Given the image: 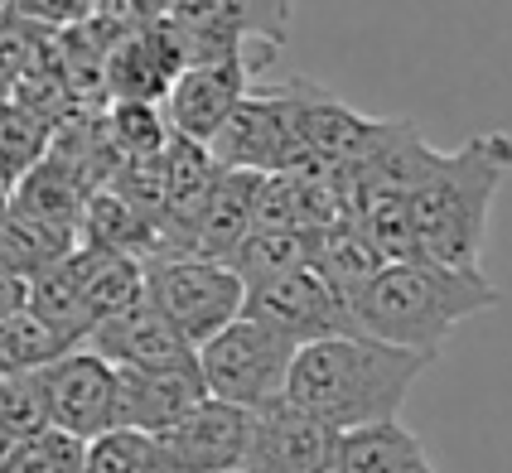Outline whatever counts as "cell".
Instances as JSON below:
<instances>
[{
    "label": "cell",
    "mask_w": 512,
    "mask_h": 473,
    "mask_svg": "<svg viewBox=\"0 0 512 473\" xmlns=\"http://www.w3.org/2000/svg\"><path fill=\"white\" fill-rule=\"evenodd\" d=\"M430 362V353L392 348L368 334H329L295 348L285 396L343 435L358 425L397 420Z\"/></svg>",
    "instance_id": "obj_1"
},
{
    "label": "cell",
    "mask_w": 512,
    "mask_h": 473,
    "mask_svg": "<svg viewBox=\"0 0 512 473\" xmlns=\"http://www.w3.org/2000/svg\"><path fill=\"white\" fill-rule=\"evenodd\" d=\"M503 305V290L479 266H440V261H387L377 276L353 295V329L440 358L445 338L459 324Z\"/></svg>",
    "instance_id": "obj_2"
},
{
    "label": "cell",
    "mask_w": 512,
    "mask_h": 473,
    "mask_svg": "<svg viewBox=\"0 0 512 473\" xmlns=\"http://www.w3.org/2000/svg\"><path fill=\"white\" fill-rule=\"evenodd\" d=\"M512 174V136L479 131L459 150H440V165L426 174L421 189L406 194L411 232L426 261L440 266H479L488 247V213L493 198Z\"/></svg>",
    "instance_id": "obj_3"
},
{
    "label": "cell",
    "mask_w": 512,
    "mask_h": 473,
    "mask_svg": "<svg viewBox=\"0 0 512 473\" xmlns=\"http://www.w3.org/2000/svg\"><path fill=\"white\" fill-rule=\"evenodd\" d=\"M295 348L300 343L285 329L256 319V314H237L232 324H223L218 334L203 338L194 348V362H199L208 396L252 411L261 401L285 396V377H290Z\"/></svg>",
    "instance_id": "obj_4"
},
{
    "label": "cell",
    "mask_w": 512,
    "mask_h": 473,
    "mask_svg": "<svg viewBox=\"0 0 512 473\" xmlns=\"http://www.w3.org/2000/svg\"><path fill=\"white\" fill-rule=\"evenodd\" d=\"M145 300L170 319L189 348L213 338L223 324L242 314L247 285L228 261L208 256H150L145 261Z\"/></svg>",
    "instance_id": "obj_5"
},
{
    "label": "cell",
    "mask_w": 512,
    "mask_h": 473,
    "mask_svg": "<svg viewBox=\"0 0 512 473\" xmlns=\"http://www.w3.org/2000/svg\"><path fill=\"white\" fill-rule=\"evenodd\" d=\"M300 126H295V102L285 87H247L242 102L228 112V121L213 131L208 155L218 169H256V174H281L300 155Z\"/></svg>",
    "instance_id": "obj_6"
},
{
    "label": "cell",
    "mask_w": 512,
    "mask_h": 473,
    "mask_svg": "<svg viewBox=\"0 0 512 473\" xmlns=\"http://www.w3.org/2000/svg\"><path fill=\"white\" fill-rule=\"evenodd\" d=\"M34 387L44 401V420L73 440H97L116 425V367L87 343L39 367Z\"/></svg>",
    "instance_id": "obj_7"
},
{
    "label": "cell",
    "mask_w": 512,
    "mask_h": 473,
    "mask_svg": "<svg viewBox=\"0 0 512 473\" xmlns=\"http://www.w3.org/2000/svg\"><path fill=\"white\" fill-rule=\"evenodd\" d=\"M242 314H256V319L276 324L295 343H314V338H329V334H358L348 300L324 280V271L314 261L300 266V271H285V276L247 285Z\"/></svg>",
    "instance_id": "obj_8"
},
{
    "label": "cell",
    "mask_w": 512,
    "mask_h": 473,
    "mask_svg": "<svg viewBox=\"0 0 512 473\" xmlns=\"http://www.w3.org/2000/svg\"><path fill=\"white\" fill-rule=\"evenodd\" d=\"M174 473H247V445H252V411L218 396H203L194 411L155 435Z\"/></svg>",
    "instance_id": "obj_9"
},
{
    "label": "cell",
    "mask_w": 512,
    "mask_h": 473,
    "mask_svg": "<svg viewBox=\"0 0 512 473\" xmlns=\"http://www.w3.org/2000/svg\"><path fill=\"white\" fill-rule=\"evenodd\" d=\"M334 449H339V430L300 411L290 396L252 406L247 473H324L334 464Z\"/></svg>",
    "instance_id": "obj_10"
},
{
    "label": "cell",
    "mask_w": 512,
    "mask_h": 473,
    "mask_svg": "<svg viewBox=\"0 0 512 473\" xmlns=\"http://www.w3.org/2000/svg\"><path fill=\"white\" fill-rule=\"evenodd\" d=\"M252 58H218V63H189L170 83L160 112L170 121V136H184L194 145H208L213 131L228 121V112L242 102V92L256 83Z\"/></svg>",
    "instance_id": "obj_11"
},
{
    "label": "cell",
    "mask_w": 512,
    "mask_h": 473,
    "mask_svg": "<svg viewBox=\"0 0 512 473\" xmlns=\"http://www.w3.org/2000/svg\"><path fill=\"white\" fill-rule=\"evenodd\" d=\"M184 68V54L174 44L165 15L155 10L145 25L116 34L102 54V92L112 102H165L170 83Z\"/></svg>",
    "instance_id": "obj_12"
},
{
    "label": "cell",
    "mask_w": 512,
    "mask_h": 473,
    "mask_svg": "<svg viewBox=\"0 0 512 473\" xmlns=\"http://www.w3.org/2000/svg\"><path fill=\"white\" fill-rule=\"evenodd\" d=\"M208 387H203L199 362L179 367H116V425L160 435L170 430L184 411H194Z\"/></svg>",
    "instance_id": "obj_13"
},
{
    "label": "cell",
    "mask_w": 512,
    "mask_h": 473,
    "mask_svg": "<svg viewBox=\"0 0 512 473\" xmlns=\"http://www.w3.org/2000/svg\"><path fill=\"white\" fill-rule=\"evenodd\" d=\"M83 343L92 353H102L112 367H179V362H194L189 338L179 334L145 295L131 309L92 324Z\"/></svg>",
    "instance_id": "obj_14"
},
{
    "label": "cell",
    "mask_w": 512,
    "mask_h": 473,
    "mask_svg": "<svg viewBox=\"0 0 512 473\" xmlns=\"http://www.w3.org/2000/svg\"><path fill=\"white\" fill-rule=\"evenodd\" d=\"M160 15L170 25L179 54H184V68L189 63H218V58H252L256 49V44H247V34L237 25L232 0H160ZM256 68H266V63H256Z\"/></svg>",
    "instance_id": "obj_15"
},
{
    "label": "cell",
    "mask_w": 512,
    "mask_h": 473,
    "mask_svg": "<svg viewBox=\"0 0 512 473\" xmlns=\"http://www.w3.org/2000/svg\"><path fill=\"white\" fill-rule=\"evenodd\" d=\"M256 189H261V174L256 169H218L208 198L199 208V223L189 237L184 256H208V261H228L237 242L252 232V208H256Z\"/></svg>",
    "instance_id": "obj_16"
},
{
    "label": "cell",
    "mask_w": 512,
    "mask_h": 473,
    "mask_svg": "<svg viewBox=\"0 0 512 473\" xmlns=\"http://www.w3.org/2000/svg\"><path fill=\"white\" fill-rule=\"evenodd\" d=\"M73 276L83 290L87 324H102L121 309H131L145 295V261L126 256V251H102V247H73Z\"/></svg>",
    "instance_id": "obj_17"
},
{
    "label": "cell",
    "mask_w": 512,
    "mask_h": 473,
    "mask_svg": "<svg viewBox=\"0 0 512 473\" xmlns=\"http://www.w3.org/2000/svg\"><path fill=\"white\" fill-rule=\"evenodd\" d=\"M5 203H10L15 213H25V218H34V223H44V227H58V232H68V237L78 242V218H83L87 189L78 184L73 169L44 150V160L29 165L25 174L10 184Z\"/></svg>",
    "instance_id": "obj_18"
},
{
    "label": "cell",
    "mask_w": 512,
    "mask_h": 473,
    "mask_svg": "<svg viewBox=\"0 0 512 473\" xmlns=\"http://www.w3.org/2000/svg\"><path fill=\"white\" fill-rule=\"evenodd\" d=\"M334 469L339 473H435L426 445L401 425V420H377L343 430L334 449Z\"/></svg>",
    "instance_id": "obj_19"
},
{
    "label": "cell",
    "mask_w": 512,
    "mask_h": 473,
    "mask_svg": "<svg viewBox=\"0 0 512 473\" xmlns=\"http://www.w3.org/2000/svg\"><path fill=\"white\" fill-rule=\"evenodd\" d=\"M78 247H102V251H126V256H160V232L155 223L136 213L131 203L112 189H92L78 218Z\"/></svg>",
    "instance_id": "obj_20"
},
{
    "label": "cell",
    "mask_w": 512,
    "mask_h": 473,
    "mask_svg": "<svg viewBox=\"0 0 512 473\" xmlns=\"http://www.w3.org/2000/svg\"><path fill=\"white\" fill-rule=\"evenodd\" d=\"M314 247H319V232L310 227H252L228 256V266L242 276V285H256V280L310 266Z\"/></svg>",
    "instance_id": "obj_21"
},
{
    "label": "cell",
    "mask_w": 512,
    "mask_h": 473,
    "mask_svg": "<svg viewBox=\"0 0 512 473\" xmlns=\"http://www.w3.org/2000/svg\"><path fill=\"white\" fill-rule=\"evenodd\" d=\"M73 247H78V242H73L68 232L34 223V218L15 213V208L5 203V213H0V271L29 280V276H39L44 266L63 261Z\"/></svg>",
    "instance_id": "obj_22"
},
{
    "label": "cell",
    "mask_w": 512,
    "mask_h": 473,
    "mask_svg": "<svg viewBox=\"0 0 512 473\" xmlns=\"http://www.w3.org/2000/svg\"><path fill=\"white\" fill-rule=\"evenodd\" d=\"M25 309L39 314L44 324H54L58 334H68L73 343H83L87 329H92L87 324V309H83V290H78V276H73V261L68 256L25 280Z\"/></svg>",
    "instance_id": "obj_23"
},
{
    "label": "cell",
    "mask_w": 512,
    "mask_h": 473,
    "mask_svg": "<svg viewBox=\"0 0 512 473\" xmlns=\"http://www.w3.org/2000/svg\"><path fill=\"white\" fill-rule=\"evenodd\" d=\"M83 473H174V464L155 435L112 425L83 445Z\"/></svg>",
    "instance_id": "obj_24"
},
{
    "label": "cell",
    "mask_w": 512,
    "mask_h": 473,
    "mask_svg": "<svg viewBox=\"0 0 512 473\" xmlns=\"http://www.w3.org/2000/svg\"><path fill=\"white\" fill-rule=\"evenodd\" d=\"M68 348H78L68 334H58L54 324H44L39 314H10L0 319V372H39L54 358H63Z\"/></svg>",
    "instance_id": "obj_25"
},
{
    "label": "cell",
    "mask_w": 512,
    "mask_h": 473,
    "mask_svg": "<svg viewBox=\"0 0 512 473\" xmlns=\"http://www.w3.org/2000/svg\"><path fill=\"white\" fill-rule=\"evenodd\" d=\"M49 140H54V121L49 116L29 112V107L10 102V97L0 102V184H5V194L29 165L44 160Z\"/></svg>",
    "instance_id": "obj_26"
},
{
    "label": "cell",
    "mask_w": 512,
    "mask_h": 473,
    "mask_svg": "<svg viewBox=\"0 0 512 473\" xmlns=\"http://www.w3.org/2000/svg\"><path fill=\"white\" fill-rule=\"evenodd\" d=\"M102 136L112 145L116 165L145 160V155H160L170 145V121L160 112V102H112V112L102 121Z\"/></svg>",
    "instance_id": "obj_27"
},
{
    "label": "cell",
    "mask_w": 512,
    "mask_h": 473,
    "mask_svg": "<svg viewBox=\"0 0 512 473\" xmlns=\"http://www.w3.org/2000/svg\"><path fill=\"white\" fill-rule=\"evenodd\" d=\"M83 445L87 440H73L54 425H44L39 435H25L5 449L0 473H83Z\"/></svg>",
    "instance_id": "obj_28"
},
{
    "label": "cell",
    "mask_w": 512,
    "mask_h": 473,
    "mask_svg": "<svg viewBox=\"0 0 512 473\" xmlns=\"http://www.w3.org/2000/svg\"><path fill=\"white\" fill-rule=\"evenodd\" d=\"M44 44H49V29H34L25 20H15L10 10H0V102L34 73Z\"/></svg>",
    "instance_id": "obj_29"
},
{
    "label": "cell",
    "mask_w": 512,
    "mask_h": 473,
    "mask_svg": "<svg viewBox=\"0 0 512 473\" xmlns=\"http://www.w3.org/2000/svg\"><path fill=\"white\" fill-rule=\"evenodd\" d=\"M44 425L49 420H44L34 372H0V435L25 440V435H39Z\"/></svg>",
    "instance_id": "obj_30"
},
{
    "label": "cell",
    "mask_w": 512,
    "mask_h": 473,
    "mask_svg": "<svg viewBox=\"0 0 512 473\" xmlns=\"http://www.w3.org/2000/svg\"><path fill=\"white\" fill-rule=\"evenodd\" d=\"M232 10H237L247 44L281 54L285 39H290V20H295V0H232Z\"/></svg>",
    "instance_id": "obj_31"
},
{
    "label": "cell",
    "mask_w": 512,
    "mask_h": 473,
    "mask_svg": "<svg viewBox=\"0 0 512 473\" xmlns=\"http://www.w3.org/2000/svg\"><path fill=\"white\" fill-rule=\"evenodd\" d=\"M10 15L34 29L63 34V29H73L87 20V0H10Z\"/></svg>",
    "instance_id": "obj_32"
},
{
    "label": "cell",
    "mask_w": 512,
    "mask_h": 473,
    "mask_svg": "<svg viewBox=\"0 0 512 473\" xmlns=\"http://www.w3.org/2000/svg\"><path fill=\"white\" fill-rule=\"evenodd\" d=\"M160 10V0H87V20L102 25L107 34H126V29L145 25Z\"/></svg>",
    "instance_id": "obj_33"
},
{
    "label": "cell",
    "mask_w": 512,
    "mask_h": 473,
    "mask_svg": "<svg viewBox=\"0 0 512 473\" xmlns=\"http://www.w3.org/2000/svg\"><path fill=\"white\" fill-rule=\"evenodd\" d=\"M20 309H25V280L0 271V319H10V314H20Z\"/></svg>",
    "instance_id": "obj_34"
},
{
    "label": "cell",
    "mask_w": 512,
    "mask_h": 473,
    "mask_svg": "<svg viewBox=\"0 0 512 473\" xmlns=\"http://www.w3.org/2000/svg\"><path fill=\"white\" fill-rule=\"evenodd\" d=\"M0 10H10V0H0Z\"/></svg>",
    "instance_id": "obj_35"
}]
</instances>
